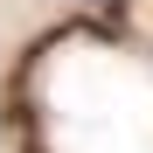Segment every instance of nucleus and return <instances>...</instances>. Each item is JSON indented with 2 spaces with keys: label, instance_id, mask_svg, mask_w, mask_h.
<instances>
[]
</instances>
